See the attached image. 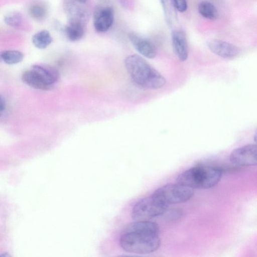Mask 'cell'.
Segmentation results:
<instances>
[{
    "label": "cell",
    "mask_w": 257,
    "mask_h": 257,
    "mask_svg": "<svg viewBox=\"0 0 257 257\" xmlns=\"http://www.w3.org/2000/svg\"><path fill=\"white\" fill-rule=\"evenodd\" d=\"M119 244L127 252L141 254L153 252L161 245L159 227L149 220L131 223L122 231Z\"/></svg>",
    "instance_id": "cell-1"
},
{
    "label": "cell",
    "mask_w": 257,
    "mask_h": 257,
    "mask_svg": "<svg viewBox=\"0 0 257 257\" xmlns=\"http://www.w3.org/2000/svg\"><path fill=\"white\" fill-rule=\"evenodd\" d=\"M125 67L133 81L149 89H158L166 82L165 78L141 56L133 54L124 59Z\"/></svg>",
    "instance_id": "cell-2"
},
{
    "label": "cell",
    "mask_w": 257,
    "mask_h": 257,
    "mask_svg": "<svg viewBox=\"0 0 257 257\" xmlns=\"http://www.w3.org/2000/svg\"><path fill=\"white\" fill-rule=\"evenodd\" d=\"M221 171L210 166L192 167L180 174L177 183L192 189H209L217 185L221 179Z\"/></svg>",
    "instance_id": "cell-3"
},
{
    "label": "cell",
    "mask_w": 257,
    "mask_h": 257,
    "mask_svg": "<svg viewBox=\"0 0 257 257\" xmlns=\"http://www.w3.org/2000/svg\"><path fill=\"white\" fill-rule=\"evenodd\" d=\"M168 205L152 195L138 201L133 207L132 216L136 220H149L163 214Z\"/></svg>",
    "instance_id": "cell-4"
},
{
    "label": "cell",
    "mask_w": 257,
    "mask_h": 257,
    "mask_svg": "<svg viewBox=\"0 0 257 257\" xmlns=\"http://www.w3.org/2000/svg\"><path fill=\"white\" fill-rule=\"evenodd\" d=\"M193 193V189L176 183L160 187L153 194L169 205L185 202L192 198Z\"/></svg>",
    "instance_id": "cell-5"
},
{
    "label": "cell",
    "mask_w": 257,
    "mask_h": 257,
    "mask_svg": "<svg viewBox=\"0 0 257 257\" xmlns=\"http://www.w3.org/2000/svg\"><path fill=\"white\" fill-rule=\"evenodd\" d=\"M229 160L232 164L237 166H250L256 165V145H247L234 150Z\"/></svg>",
    "instance_id": "cell-6"
},
{
    "label": "cell",
    "mask_w": 257,
    "mask_h": 257,
    "mask_svg": "<svg viewBox=\"0 0 257 257\" xmlns=\"http://www.w3.org/2000/svg\"><path fill=\"white\" fill-rule=\"evenodd\" d=\"M114 21V11L111 7L99 6L93 13V26L98 32H105L112 26Z\"/></svg>",
    "instance_id": "cell-7"
},
{
    "label": "cell",
    "mask_w": 257,
    "mask_h": 257,
    "mask_svg": "<svg viewBox=\"0 0 257 257\" xmlns=\"http://www.w3.org/2000/svg\"><path fill=\"white\" fill-rule=\"evenodd\" d=\"M49 89L58 81L59 73L54 67L46 64H36L30 69Z\"/></svg>",
    "instance_id": "cell-8"
},
{
    "label": "cell",
    "mask_w": 257,
    "mask_h": 257,
    "mask_svg": "<svg viewBox=\"0 0 257 257\" xmlns=\"http://www.w3.org/2000/svg\"><path fill=\"white\" fill-rule=\"evenodd\" d=\"M81 4L75 0L64 1V9L68 21H78L86 24L88 20V13Z\"/></svg>",
    "instance_id": "cell-9"
},
{
    "label": "cell",
    "mask_w": 257,
    "mask_h": 257,
    "mask_svg": "<svg viewBox=\"0 0 257 257\" xmlns=\"http://www.w3.org/2000/svg\"><path fill=\"white\" fill-rule=\"evenodd\" d=\"M207 45L212 53L224 58L234 57L239 53L237 47L222 40H210L207 42Z\"/></svg>",
    "instance_id": "cell-10"
},
{
    "label": "cell",
    "mask_w": 257,
    "mask_h": 257,
    "mask_svg": "<svg viewBox=\"0 0 257 257\" xmlns=\"http://www.w3.org/2000/svg\"><path fill=\"white\" fill-rule=\"evenodd\" d=\"M128 37L134 48L139 53L148 58L155 57L156 49L151 41L134 33H130Z\"/></svg>",
    "instance_id": "cell-11"
},
{
    "label": "cell",
    "mask_w": 257,
    "mask_h": 257,
    "mask_svg": "<svg viewBox=\"0 0 257 257\" xmlns=\"http://www.w3.org/2000/svg\"><path fill=\"white\" fill-rule=\"evenodd\" d=\"M172 46L176 56L181 61L188 57V49L185 34L181 30L174 31L171 35Z\"/></svg>",
    "instance_id": "cell-12"
},
{
    "label": "cell",
    "mask_w": 257,
    "mask_h": 257,
    "mask_svg": "<svg viewBox=\"0 0 257 257\" xmlns=\"http://www.w3.org/2000/svg\"><path fill=\"white\" fill-rule=\"evenodd\" d=\"M85 24L78 21H70L64 28L67 39L72 42L80 40L84 35Z\"/></svg>",
    "instance_id": "cell-13"
},
{
    "label": "cell",
    "mask_w": 257,
    "mask_h": 257,
    "mask_svg": "<svg viewBox=\"0 0 257 257\" xmlns=\"http://www.w3.org/2000/svg\"><path fill=\"white\" fill-rule=\"evenodd\" d=\"M22 80L27 85L35 89L43 90L50 89L31 69L23 72Z\"/></svg>",
    "instance_id": "cell-14"
},
{
    "label": "cell",
    "mask_w": 257,
    "mask_h": 257,
    "mask_svg": "<svg viewBox=\"0 0 257 257\" xmlns=\"http://www.w3.org/2000/svg\"><path fill=\"white\" fill-rule=\"evenodd\" d=\"M33 45L39 49L46 48L53 41V38L47 30H42L35 34L32 39Z\"/></svg>",
    "instance_id": "cell-15"
},
{
    "label": "cell",
    "mask_w": 257,
    "mask_h": 257,
    "mask_svg": "<svg viewBox=\"0 0 257 257\" xmlns=\"http://www.w3.org/2000/svg\"><path fill=\"white\" fill-rule=\"evenodd\" d=\"M199 14L204 18L215 20L218 17V12L216 7L211 3L207 1L200 2L198 6Z\"/></svg>",
    "instance_id": "cell-16"
},
{
    "label": "cell",
    "mask_w": 257,
    "mask_h": 257,
    "mask_svg": "<svg viewBox=\"0 0 257 257\" xmlns=\"http://www.w3.org/2000/svg\"><path fill=\"white\" fill-rule=\"evenodd\" d=\"M28 12L33 19L40 21L46 16L47 9L44 4L40 2H34L29 6Z\"/></svg>",
    "instance_id": "cell-17"
},
{
    "label": "cell",
    "mask_w": 257,
    "mask_h": 257,
    "mask_svg": "<svg viewBox=\"0 0 257 257\" xmlns=\"http://www.w3.org/2000/svg\"><path fill=\"white\" fill-rule=\"evenodd\" d=\"M2 61L7 64L13 65L21 62L23 58V54L17 50H7L0 52Z\"/></svg>",
    "instance_id": "cell-18"
},
{
    "label": "cell",
    "mask_w": 257,
    "mask_h": 257,
    "mask_svg": "<svg viewBox=\"0 0 257 257\" xmlns=\"http://www.w3.org/2000/svg\"><path fill=\"white\" fill-rule=\"evenodd\" d=\"M4 21L8 26L18 29L23 27L24 19L21 13L13 12H10L5 16Z\"/></svg>",
    "instance_id": "cell-19"
},
{
    "label": "cell",
    "mask_w": 257,
    "mask_h": 257,
    "mask_svg": "<svg viewBox=\"0 0 257 257\" xmlns=\"http://www.w3.org/2000/svg\"><path fill=\"white\" fill-rule=\"evenodd\" d=\"M160 2L164 11L166 21L171 26L176 19V9L171 0H160Z\"/></svg>",
    "instance_id": "cell-20"
},
{
    "label": "cell",
    "mask_w": 257,
    "mask_h": 257,
    "mask_svg": "<svg viewBox=\"0 0 257 257\" xmlns=\"http://www.w3.org/2000/svg\"><path fill=\"white\" fill-rule=\"evenodd\" d=\"M175 9L178 11L183 13L187 9V0H171Z\"/></svg>",
    "instance_id": "cell-21"
},
{
    "label": "cell",
    "mask_w": 257,
    "mask_h": 257,
    "mask_svg": "<svg viewBox=\"0 0 257 257\" xmlns=\"http://www.w3.org/2000/svg\"><path fill=\"white\" fill-rule=\"evenodd\" d=\"M6 108V103L4 99L0 94V113H2Z\"/></svg>",
    "instance_id": "cell-22"
},
{
    "label": "cell",
    "mask_w": 257,
    "mask_h": 257,
    "mask_svg": "<svg viewBox=\"0 0 257 257\" xmlns=\"http://www.w3.org/2000/svg\"><path fill=\"white\" fill-rule=\"evenodd\" d=\"M0 256H10V255H9L8 253L4 252V253H2V254H1Z\"/></svg>",
    "instance_id": "cell-23"
},
{
    "label": "cell",
    "mask_w": 257,
    "mask_h": 257,
    "mask_svg": "<svg viewBox=\"0 0 257 257\" xmlns=\"http://www.w3.org/2000/svg\"><path fill=\"white\" fill-rule=\"evenodd\" d=\"M75 1L78 2L80 3H82V4L85 3L87 1V0H75Z\"/></svg>",
    "instance_id": "cell-24"
},
{
    "label": "cell",
    "mask_w": 257,
    "mask_h": 257,
    "mask_svg": "<svg viewBox=\"0 0 257 257\" xmlns=\"http://www.w3.org/2000/svg\"><path fill=\"white\" fill-rule=\"evenodd\" d=\"M1 113H0V116H1Z\"/></svg>",
    "instance_id": "cell-25"
}]
</instances>
